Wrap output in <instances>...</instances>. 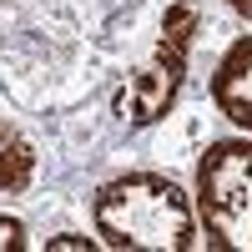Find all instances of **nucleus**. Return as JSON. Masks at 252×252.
I'll use <instances>...</instances> for the list:
<instances>
[{
	"mask_svg": "<svg viewBox=\"0 0 252 252\" xmlns=\"http://www.w3.org/2000/svg\"><path fill=\"white\" fill-rule=\"evenodd\" d=\"M91 227L116 252H192L202 247L197 202L166 172H121L96 187Z\"/></svg>",
	"mask_w": 252,
	"mask_h": 252,
	"instance_id": "f257e3e1",
	"label": "nucleus"
},
{
	"mask_svg": "<svg viewBox=\"0 0 252 252\" xmlns=\"http://www.w3.org/2000/svg\"><path fill=\"white\" fill-rule=\"evenodd\" d=\"M197 35H202V5L197 0H172L161 10V26L152 35L146 56L126 71L121 91H116V116L131 126V131H146L172 116L177 96L187 86V66H192V51H197Z\"/></svg>",
	"mask_w": 252,
	"mask_h": 252,
	"instance_id": "f03ea898",
	"label": "nucleus"
},
{
	"mask_svg": "<svg viewBox=\"0 0 252 252\" xmlns=\"http://www.w3.org/2000/svg\"><path fill=\"white\" fill-rule=\"evenodd\" d=\"M192 202L202 247L252 252V136H217L202 146Z\"/></svg>",
	"mask_w": 252,
	"mask_h": 252,
	"instance_id": "7ed1b4c3",
	"label": "nucleus"
},
{
	"mask_svg": "<svg viewBox=\"0 0 252 252\" xmlns=\"http://www.w3.org/2000/svg\"><path fill=\"white\" fill-rule=\"evenodd\" d=\"M207 91H212V106L252 136V35H237L232 46L222 51Z\"/></svg>",
	"mask_w": 252,
	"mask_h": 252,
	"instance_id": "20e7f679",
	"label": "nucleus"
},
{
	"mask_svg": "<svg viewBox=\"0 0 252 252\" xmlns=\"http://www.w3.org/2000/svg\"><path fill=\"white\" fill-rule=\"evenodd\" d=\"M35 166H40V157H35L31 136L0 111V192H26L35 182Z\"/></svg>",
	"mask_w": 252,
	"mask_h": 252,
	"instance_id": "39448f33",
	"label": "nucleus"
},
{
	"mask_svg": "<svg viewBox=\"0 0 252 252\" xmlns=\"http://www.w3.org/2000/svg\"><path fill=\"white\" fill-rule=\"evenodd\" d=\"M46 252H91L101 247V237H81V232H56V237H40Z\"/></svg>",
	"mask_w": 252,
	"mask_h": 252,
	"instance_id": "423d86ee",
	"label": "nucleus"
},
{
	"mask_svg": "<svg viewBox=\"0 0 252 252\" xmlns=\"http://www.w3.org/2000/svg\"><path fill=\"white\" fill-rule=\"evenodd\" d=\"M20 247H31V232H26V222L0 212V252H20Z\"/></svg>",
	"mask_w": 252,
	"mask_h": 252,
	"instance_id": "0eeeda50",
	"label": "nucleus"
},
{
	"mask_svg": "<svg viewBox=\"0 0 252 252\" xmlns=\"http://www.w3.org/2000/svg\"><path fill=\"white\" fill-rule=\"evenodd\" d=\"M222 5H227V10H232V15H242V20H247V26H252V0H222Z\"/></svg>",
	"mask_w": 252,
	"mask_h": 252,
	"instance_id": "6e6552de",
	"label": "nucleus"
}]
</instances>
